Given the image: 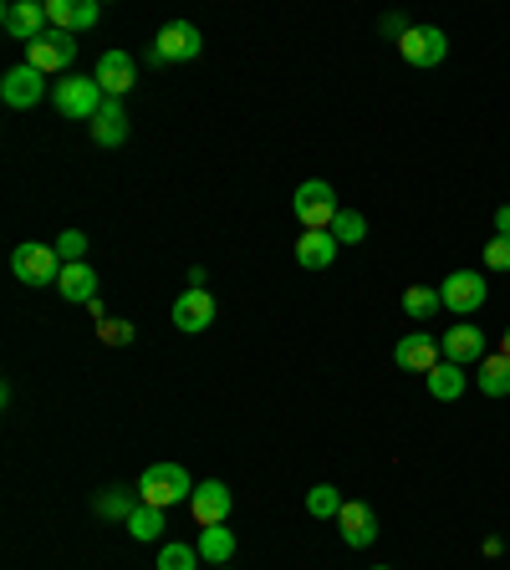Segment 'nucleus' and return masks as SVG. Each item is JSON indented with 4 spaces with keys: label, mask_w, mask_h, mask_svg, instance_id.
Wrapping results in <instances>:
<instances>
[{
    "label": "nucleus",
    "mask_w": 510,
    "mask_h": 570,
    "mask_svg": "<svg viewBox=\"0 0 510 570\" xmlns=\"http://www.w3.org/2000/svg\"><path fill=\"white\" fill-rule=\"evenodd\" d=\"M194 479H189L179 464H153V469H143V479H138V500L153 504V509H169V504L179 500H194Z\"/></svg>",
    "instance_id": "nucleus-1"
},
{
    "label": "nucleus",
    "mask_w": 510,
    "mask_h": 570,
    "mask_svg": "<svg viewBox=\"0 0 510 570\" xmlns=\"http://www.w3.org/2000/svg\"><path fill=\"white\" fill-rule=\"evenodd\" d=\"M72 62H77V41H72V31H41L36 41H26V67H36L41 77H56V72H72Z\"/></svg>",
    "instance_id": "nucleus-2"
},
{
    "label": "nucleus",
    "mask_w": 510,
    "mask_h": 570,
    "mask_svg": "<svg viewBox=\"0 0 510 570\" xmlns=\"http://www.w3.org/2000/svg\"><path fill=\"white\" fill-rule=\"evenodd\" d=\"M51 102H56V113H67V118H98L102 113V102H107V92L98 87V77H77L72 72L67 82H56L51 87Z\"/></svg>",
    "instance_id": "nucleus-3"
},
{
    "label": "nucleus",
    "mask_w": 510,
    "mask_h": 570,
    "mask_svg": "<svg viewBox=\"0 0 510 570\" xmlns=\"http://www.w3.org/2000/svg\"><path fill=\"white\" fill-rule=\"evenodd\" d=\"M291 209H296V219H302L306 230H332V224H337V215H342L337 194H332V184H322V179H306V184L296 189Z\"/></svg>",
    "instance_id": "nucleus-4"
},
{
    "label": "nucleus",
    "mask_w": 510,
    "mask_h": 570,
    "mask_svg": "<svg viewBox=\"0 0 510 570\" xmlns=\"http://www.w3.org/2000/svg\"><path fill=\"white\" fill-rule=\"evenodd\" d=\"M200 26L194 21H169L164 31L153 36V47H149V62L153 67H164V62H194L200 56Z\"/></svg>",
    "instance_id": "nucleus-5"
},
{
    "label": "nucleus",
    "mask_w": 510,
    "mask_h": 570,
    "mask_svg": "<svg viewBox=\"0 0 510 570\" xmlns=\"http://www.w3.org/2000/svg\"><path fill=\"white\" fill-rule=\"evenodd\" d=\"M11 270H16L21 285H56V275H62V255H56V245H16V255H11Z\"/></svg>",
    "instance_id": "nucleus-6"
},
{
    "label": "nucleus",
    "mask_w": 510,
    "mask_h": 570,
    "mask_svg": "<svg viewBox=\"0 0 510 570\" xmlns=\"http://www.w3.org/2000/svg\"><path fill=\"white\" fill-rule=\"evenodd\" d=\"M398 56H404L408 67H439L444 56H449V36L439 26H408L398 36Z\"/></svg>",
    "instance_id": "nucleus-7"
},
{
    "label": "nucleus",
    "mask_w": 510,
    "mask_h": 570,
    "mask_svg": "<svg viewBox=\"0 0 510 570\" xmlns=\"http://www.w3.org/2000/svg\"><path fill=\"white\" fill-rule=\"evenodd\" d=\"M439 301H444V311L470 316V311H480V306H485V281H480L475 270H455V275L439 285Z\"/></svg>",
    "instance_id": "nucleus-8"
},
{
    "label": "nucleus",
    "mask_w": 510,
    "mask_h": 570,
    "mask_svg": "<svg viewBox=\"0 0 510 570\" xmlns=\"http://www.w3.org/2000/svg\"><path fill=\"white\" fill-rule=\"evenodd\" d=\"M444 362H455V367H480V362H485V332H480V326H449V332H444Z\"/></svg>",
    "instance_id": "nucleus-9"
},
{
    "label": "nucleus",
    "mask_w": 510,
    "mask_h": 570,
    "mask_svg": "<svg viewBox=\"0 0 510 570\" xmlns=\"http://www.w3.org/2000/svg\"><path fill=\"white\" fill-rule=\"evenodd\" d=\"M189 509H194V520L209 530V524H225V520H230V509H235V494H230L220 479H204V484L194 489Z\"/></svg>",
    "instance_id": "nucleus-10"
},
{
    "label": "nucleus",
    "mask_w": 510,
    "mask_h": 570,
    "mask_svg": "<svg viewBox=\"0 0 510 570\" xmlns=\"http://www.w3.org/2000/svg\"><path fill=\"white\" fill-rule=\"evenodd\" d=\"M92 77H98V87L107 92V98L123 102V92L138 82V62L128 56V51H102V56H98V72H92Z\"/></svg>",
    "instance_id": "nucleus-11"
},
{
    "label": "nucleus",
    "mask_w": 510,
    "mask_h": 570,
    "mask_svg": "<svg viewBox=\"0 0 510 570\" xmlns=\"http://www.w3.org/2000/svg\"><path fill=\"white\" fill-rule=\"evenodd\" d=\"M439 352L444 347H434V336L429 332H408V336H398V347H393V362H398V367L404 372H434L439 367Z\"/></svg>",
    "instance_id": "nucleus-12"
},
{
    "label": "nucleus",
    "mask_w": 510,
    "mask_h": 570,
    "mask_svg": "<svg viewBox=\"0 0 510 570\" xmlns=\"http://www.w3.org/2000/svg\"><path fill=\"white\" fill-rule=\"evenodd\" d=\"M0 98L26 113V107H36V102L47 98V82H41V72H36V67H26V62H21V67H11L5 77H0Z\"/></svg>",
    "instance_id": "nucleus-13"
},
{
    "label": "nucleus",
    "mask_w": 510,
    "mask_h": 570,
    "mask_svg": "<svg viewBox=\"0 0 510 570\" xmlns=\"http://www.w3.org/2000/svg\"><path fill=\"white\" fill-rule=\"evenodd\" d=\"M47 21L56 26V31H92V26L102 21V5L98 0H51Z\"/></svg>",
    "instance_id": "nucleus-14"
},
{
    "label": "nucleus",
    "mask_w": 510,
    "mask_h": 570,
    "mask_svg": "<svg viewBox=\"0 0 510 570\" xmlns=\"http://www.w3.org/2000/svg\"><path fill=\"white\" fill-rule=\"evenodd\" d=\"M174 326L189 336H200L215 326V301H209V290H184L179 301H174Z\"/></svg>",
    "instance_id": "nucleus-15"
},
{
    "label": "nucleus",
    "mask_w": 510,
    "mask_h": 570,
    "mask_svg": "<svg viewBox=\"0 0 510 570\" xmlns=\"http://www.w3.org/2000/svg\"><path fill=\"white\" fill-rule=\"evenodd\" d=\"M0 26L16 36V41H36V36L47 31V5H36V0H11V5L0 11Z\"/></svg>",
    "instance_id": "nucleus-16"
},
{
    "label": "nucleus",
    "mask_w": 510,
    "mask_h": 570,
    "mask_svg": "<svg viewBox=\"0 0 510 570\" xmlns=\"http://www.w3.org/2000/svg\"><path fill=\"white\" fill-rule=\"evenodd\" d=\"M337 524H342V540L353 545V550H368L378 540V515L368 509V504H342V515H337Z\"/></svg>",
    "instance_id": "nucleus-17"
},
{
    "label": "nucleus",
    "mask_w": 510,
    "mask_h": 570,
    "mask_svg": "<svg viewBox=\"0 0 510 570\" xmlns=\"http://www.w3.org/2000/svg\"><path fill=\"white\" fill-rule=\"evenodd\" d=\"M56 290H62V301H72V306H92V301H98V270L87 265V260H77V265H62V275H56Z\"/></svg>",
    "instance_id": "nucleus-18"
},
{
    "label": "nucleus",
    "mask_w": 510,
    "mask_h": 570,
    "mask_svg": "<svg viewBox=\"0 0 510 570\" xmlns=\"http://www.w3.org/2000/svg\"><path fill=\"white\" fill-rule=\"evenodd\" d=\"M337 235L332 230H306L302 239H296V265L302 270H327L332 260H337Z\"/></svg>",
    "instance_id": "nucleus-19"
},
{
    "label": "nucleus",
    "mask_w": 510,
    "mask_h": 570,
    "mask_svg": "<svg viewBox=\"0 0 510 570\" xmlns=\"http://www.w3.org/2000/svg\"><path fill=\"white\" fill-rule=\"evenodd\" d=\"M92 138H98L102 148H118L123 138H128V113H123V102H118V98L102 102V113L92 118Z\"/></svg>",
    "instance_id": "nucleus-20"
},
{
    "label": "nucleus",
    "mask_w": 510,
    "mask_h": 570,
    "mask_svg": "<svg viewBox=\"0 0 510 570\" xmlns=\"http://www.w3.org/2000/svg\"><path fill=\"white\" fill-rule=\"evenodd\" d=\"M194 550H200V560H209V566H230V555H235V530H225V524H209Z\"/></svg>",
    "instance_id": "nucleus-21"
},
{
    "label": "nucleus",
    "mask_w": 510,
    "mask_h": 570,
    "mask_svg": "<svg viewBox=\"0 0 510 570\" xmlns=\"http://www.w3.org/2000/svg\"><path fill=\"white\" fill-rule=\"evenodd\" d=\"M480 392H485V398H506L510 392V357L506 352H495L480 362Z\"/></svg>",
    "instance_id": "nucleus-22"
},
{
    "label": "nucleus",
    "mask_w": 510,
    "mask_h": 570,
    "mask_svg": "<svg viewBox=\"0 0 510 570\" xmlns=\"http://www.w3.org/2000/svg\"><path fill=\"white\" fill-rule=\"evenodd\" d=\"M429 392H434L439 403H455V398H464V367H455V362H439V367L429 372Z\"/></svg>",
    "instance_id": "nucleus-23"
},
{
    "label": "nucleus",
    "mask_w": 510,
    "mask_h": 570,
    "mask_svg": "<svg viewBox=\"0 0 510 570\" xmlns=\"http://www.w3.org/2000/svg\"><path fill=\"white\" fill-rule=\"evenodd\" d=\"M138 504H143V500H133V494H128V489H123V484H113V489H102V494H98V504H92V509H98L102 520H128V515H133Z\"/></svg>",
    "instance_id": "nucleus-24"
},
{
    "label": "nucleus",
    "mask_w": 510,
    "mask_h": 570,
    "mask_svg": "<svg viewBox=\"0 0 510 570\" xmlns=\"http://www.w3.org/2000/svg\"><path fill=\"white\" fill-rule=\"evenodd\" d=\"M439 290L434 285H408L404 290V311H408V321H429L434 311H439Z\"/></svg>",
    "instance_id": "nucleus-25"
},
{
    "label": "nucleus",
    "mask_w": 510,
    "mask_h": 570,
    "mask_svg": "<svg viewBox=\"0 0 510 570\" xmlns=\"http://www.w3.org/2000/svg\"><path fill=\"white\" fill-rule=\"evenodd\" d=\"M128 530H133V540H158V535H164V509L138 504L133 515H128Z\"/></svg>",
    "instance_id": "nucleus-26"
},
{
    "label": "nucleus",
    "mask_w": 510,
    "mask_h": 570,
    "mask_svg": "<svg viewBox=\"0 0 510 570\" xmlns=\"http://www.w3.org/2000/svg\"><path fill=\"white\" fill-rule=\"evenodd\" d=\"M342 494L332 484H317V489H306V515H317V520H327V515H342Z\"/></svg>",
    "instance_id": "nucleus-27"
},
{
    "label": "nucleus",
    "mask_w": 510,
    "mask_h": 570,
    "mask_svg": "<svg viewBox=\"0 0 510 570\" xmlns=\"http://www.w3.org/2000/svg\"><path fill=\"white\" fill-rule=\"evenodd\" d=\"M332 235H337V245H357V239L368 235V219L357 215V209H342L337 224H332Z\"/></svg>",
    "instance_id": "nucleus-28"
},
{
    "label": "nucleus",
    "mask_w": 510,
    "mask_h": 570,
    "mask_svg": "<svg viewBox=\"0 0 510 570\" xmlns=\"http://www.w3.org/2000/svg\"><path fill=\"white\" fill-rule=\"evenodd\" d=\"M98 336H102V347H128L133 341V321L107 316V321H98Z\"/></svg>",
    "instance_id": "nucleus-29"
},
{
    "label": "nucleus",
    "mask_w": 510,
    "mask_h": 570,
    "mask_svg": "<svg viewBox=\"0 0 510 570\" xmlns=\"http://www.w3.org/2000/svg\"><path fill=\"white\" fill-rule=\"evenodd\" d=\"M194 560H200L194 545H164L158 550V570H194Z\"/></svg>",
    "instance_id": "nucleus-30"
},
{
    "label": "nucleus",
    "mask_w": 510,
    "mask_h": 570,
    "mask_svg": "<svg viewBox=\"0 0 510 570\" xmlns=\"http://www.w3.org/2000/svg\"><path fill=\"white\" fill-rule=\"evenodd\" d=\"M56 255H62V265H77L87 255V235L82 230H62V235H56Z\"/></svg>",
    "instance_id": "nucleus-31"
},
{
    "label": "nucleus",
    "mask_w": 510,
    "mask_h": 570,
    "mask_svg": "<svg viewBox=\"0 0 510 570\" xmlns=\"http://www.w3.org/2000/svg\"><path fill=\"white\" fill-rule=\"evenodd\" d=\"M485 265H490V270H510V235H495L490 245H485Z\"/></svg>",
    "instance_id": "nucleus-32"
},
{
    "label": "nucleus",
    "mask_w": 510,
    "mask_h": 570,
    "mask_svg": "<svg viewBox=\"0 0 510 570\" xmlns=\"http://www.w3.org/2000/svg\"><path fill=\"white\" fill-rule=\"evenodd\" d=\"M495 230H500V235H510V204H506V209H495Z\"/></svg>",
    "instance_id": "nucleus-33"
},
{
    "label": "nucleus",
    "mask_w": 510,
    "mask_h": 570,
    "mask_svg": "<svg viewBox=\"0 0 510 570\" xmlns=\"http://www.w3.org/2000/svg\"><path fill=\"white\" fill-rule=\"evenodd\" d=\"M500 352H506V357H510V326H506V341H500Z\"/></svg>",
    "instance_id": "nucleus-34"
},
{
    "label": "nucleus",
    "mask_w": 510,
    "mask_h": 570,
    "mask_svg": "<svg viewBox=\"0 0 510 570\" xmlns=\"http://www.w3.org/2000/svg\"><path fill=\"white\" fill-rule=\"evenodd\" d=\"M373 570H393V566H373Z\"/></svg>",
    "instance_id": "nucleus-35"
},
{
    "label": "nucleus",
    "mask_w": 510,
    "mask_h": 570,
    "mask_svg": "<svg viewBox=\"0 0 510 570\" xmlns=\"http://www.w3.org/2000/svg\"><path fill=\"white\" fill-rule=\"evenodd\" d=\"M215 570H230V566H215Z\"/></svg>",
    "instance_id": "nucleus-36"
}]
</instances>
